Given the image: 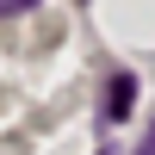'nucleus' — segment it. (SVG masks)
Returning <instances> with one entry per match:
<instances>
[{"instance_id": "1", "label": "nucleus", "mask_w": 155, "mask_h": 155, "mask_svg": "<svg viewBox=\"0 0 155 155\" xmlns=\"http://www.w3.org/2000/svg\"><path fill=\"white\" fill-rule=\"evenodd\" d=\"M130 106H137V74H130V68H118V74L106 81V118H112V124L130 118Z\"/></svg>"}, {"instance_id": "2", "label": "nucleus", "mask_w": 155, "mask_h": 155, "mask_svg": "<svg viewBox=\"0 0 155 155\" xmlns=\"http://www.w3.org/2000/svg\"><path fill=\"white\" fill-rule=\"evenodd\" d=\"M19 12H37V0H0V19H19Z\"/></svg>"}, {"instance_id": "3", "label": "nucleus", "mask_w": 155, "mask_h": 155, "mask_svg": "<svg viewBox=\"0 0 155 155\" xmlns=\"http://www.w3.org/2000/svg\"><path fill=\"white\" fill-rule=\"evenodd\" d=\"M137 155H155V124L143 130V143H137Z\"/></svg>"}]
</instances>
